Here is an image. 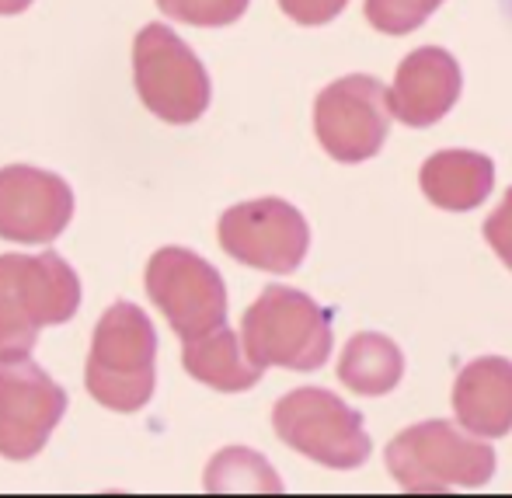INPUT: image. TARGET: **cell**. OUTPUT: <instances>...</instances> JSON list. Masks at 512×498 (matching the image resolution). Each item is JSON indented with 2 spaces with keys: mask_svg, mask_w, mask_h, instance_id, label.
<instances>
[{
  "mask_svg": "<svg viewBox=\"0 0 512 498\" xmlns=\"http://www.w3.org/2000/svg\"><path fill=\"white\" fill-rule=\"evenodd\" d=\"M81 307V279L63 255H0V359L32 356L42 328Z\"/></svg>",
  "mask_w": 512,
  "mask_h": 498,
  "instance_id": "cell-1",
  "label": "cell"
},
{
  "mask_svg": "<svg viewBox=\"0 0 512 498\" xmlns=\"http://www.w3.org/2000/svg\"><path fill=\"white\" fill-rule=\"evenodd\" d=\"M154 359L157 335L150 317L136 303H112L95 324V338H91L88 370H84L88 394L108 411H122V415L140 411L154 398Z\"/></svg>",
  "mask_w": 512,
  "mask_h": 498,
  "instance_id": "cell-2",
  "label": "cell"
},
{
  "mask_svg": "<svg viewBox=\"0 0 512 498\" xmlns=\"http://www.w3.org/2000/svg\"><path fill=\"white\" fill-rule=\"evenodd\" d=\"M387 471L405 492L481 488L495 474V450L453 422H418L387 446Z\"/></svg>",
  "mask_w": 512,
  "mask_h": 498,
  "instance_id": "cell-3",
  "label": "cell"
},
{
  "mask_svg": "<svg viewBox=\"0 0 512 498\" xmlns=\"http://www.w3.org/2000/svg\"><path fill=\"white\" fill-rule=\"evenodd\" d=\"M241 342L251 363L293 373L321 370L331 356V317L307 293L269 286L241 321Z\"/></svg>",
  "mask_w": 512,
  "mask_h": 498,
  "instance_id": "cell-4",
  "label": "cell"
},
{
  "mask_svg": "<svg viewBox=\"0 0 512 498\" xmlns=\"http://www.w3.org/2000/svg\"><path fill=\"white\" fill-rule=\"evenodd\" d=\"M272 425L290 450L331 471H356L370 460L373 443L363 429V415L321 387H300L279 398Z\"/></svg>",
  "mask_w": 512,
  "mask_h": 498,
  "instance_id": "cell-5",
  "label": "cell"
},
{
  "mask_svg": "<svg viewBox=\"0 0 512 498\" xmlns=\"http://www.w3.org/2000/svg\"><path fill=\"white\" fill-rule=\"evenodd\" d=\"M140 101L171 126H189L209 108V74L168 25H147L133 42Z\"/></svg>",
  "mask_w": 512,
  "mask_h": 498,
  "instance_id": "cell-6",
  "label": "cell"
},
{
  "mask_svg": "<svg viewBox=\"0 0 512 498\" xmlns=\"http://www.w3.org/2000/svg\"><path fill=\"white\" fill-rule=\"evenodd\" d=\"M391 115V88L370 74H349L317 95L314 133L328 157L342 164H363L380 154Z\"/></svg>",
  "mask_w": 512,
  "mask_h": 498,
  "instance_id": "cell-7",
  "label": "cell"
},
{
  "mask_svg": "<svg viewBox=\"0 0 512 498\" xmlns=\"http://www.w3.org/2000/svg\"><path fill=\"white\" fill-rule=\"evenodd\" d=\"M216 234H220V248L234 262L272 272V276L297 272L310 248L304 213L286 199H251L230 206L220 216Z\"/></svg>",
  "mask_w": 512,
  "mask_h": 498,
  "instance_id": "cell-8",
  "label": "cell"
},
{
  "mask_svg": "<svg viewBox=\"0 0 512 498\" xmlns=\"http://www.w3.org/2000/svg\"><path fill=\"white\" fill-rule=\"evenodd\" d=\"M147 297L182 342L227 321V286L220 272L189 248H161L150 258Z\"/></svg>",
  "mask_w": 512,
  "mask_h": 498,
  "instance_id": "cell-9",
  "label": "cell"
},
{
  "mask_svg": "<svg viewBox=\"0 0 512 498\" xmlns=\"http://www.w3.org/2000/svg\"><path fill=\"white\" fill-rule=\"evenodd\" d=\"M67 411V391L25 359H0V457L32 460Z\"/></svg>",
  "mask_w": 512,
  "mask_h": 498,
  "instance_id": "cell-10",
  "label": "cell"
},
{
  "mask_svg": "<svg viewBox=\"0 0 512 498\" xmlns=\"http://www.w3.org/2000/svg\"><path fill=\"white\" fill-rule=\"evenodd\" d=\"M74 216V192L60 175L28 164L0 168V237L18 244H49Z\"/></svg>",
  "mask_w": 512,
  "mask_h": 498,
  "instance_id": "cell-11",
  "label": "cell"
},
{
  "mask_svg": "<svg viewBox=\"0 0 512 498\" xmlns=\"http://www.w3.org/2000/svg\"><path fill=\"white\" fill-rule=\"evenodd\" d=\"M460 63L446 49L422 46L405 56L391 84V112L398 122L422 129L439 122L460 98Z\"/></svg>",
  "mask_w": 512,
  "mask_h": 498,
  "instance_id": "cell-12",
  "label": "cell"
},
{
  "mask_svg": "<svg viewBox=\"0 0 512 498\" xmlns=\"http://www.w3.org/2000/svg\"><path fill=\"white\" fill-rule=\"evenodd\" d=\"M453 411L467 432L481 439L509 436L512 429V363L502 356L474 359L453 384Z\"/></svg>",
  "mask_w": 512,
  "mask_h": 498,
  "instance_id": "cell-13",
  "label": "cell"
},
{
  "mask_svg": "<svg viewBox=\"0 0 512 498\" xmlns=\"http://www.w3.org/2000/svg\"><path fill=\"white\" fill-rule=\"evenodd\" d=\"M425 199L446 213H467L478 209L495 189V164L492 157L474 150H439L418 171Z\"/></svg>",
  "mask_w": 512,
  "mask_h": 498,
  "instance_id": "cell-14",
  "label": "cell"
},
{
  "mask_svg": "<svg viewBox=\"0 0 512 498\" xmlns=\"http://www.w3.org/2000/svg\"><path fill=\"white\" fill-rule=\"evenodd\" d=\"M182 366L189 370V377H196L199 384L213 387L223 394H241L248 387H255L262 380V366L251 363L244 342L230 328H213L206 335L185 338L182 349Z\"/></svg>",
  "mask_w": 512,
  "mask_h": 498,
  "instance_id": "cell-15",
  "label": "cell"
},
{
  "mask_svg": "<svg viewBox=\"0 0 512 498\" xmlns=\"http://www.w3.org/2000/svg\"><path fill=\"white\" fill-rule=\"evenodd\" d=\"M401 377H405V356L391 338L377 331L352 335L338 359V380L363 398H384L401 384Z\"/></svg>",
  "mask_w": 512,
  "mask_h": 498,
  "instance_id": "cell-16",
  "label": "cell"
},
{
  "mask_svg": "<svg viewBox=\"0 0 512 498\" xmlns=\"http://www.w3.org/2000/svg\"><path fill=\"white\" fill-rule=\"evenodd\" d=\"M206 492H283L279 474L244 446H227L206 467Z\"/></svg>",
  "mask_w": 512,
  "mask_h": 498,
  "instance_id": "cell-17",
  "label": "cell"
},
{
  "mask_svg": "<svg viewBox=\"0 0 512 498\" xmlns=\"http://www.w3.org/2000/svg\"><path fill=\"white\" fill-rule=\"evenodd\" d=\"M443 0H366V21L384 35H408L436 14Z\"/></svg>",
  "mask_w": 512,
  "mask_h": 498,
  "instance_id": "cell-18",
  "label": "cell"
},
{
  "mask_svg": "<svg viewBox=\"0 0 512 498\" xmlns=\"http://www.w3.org/2000/svg\"><path fill=\"white\" fill-rule=\"evenodd\" d=\"M251 0H157L168 18L185 21V25L196 28H223L234 25L244 11H248Z\"/></svg>",
  "mask_w": 512,
  "mask_h": 498,
  "instance_id": "cell-19",
  "label": "cell"
},
{
  "mask_svg": "<svg viewBox=\"0 0 512 498\" xmlns=\"http://www.w3.org/2000/svg\"><path fill=\"white\" fill-rule=\"evenodd\" d=\"M485 241L492 244V251L502 258V265L512 269V189L506 192L502 206L485 220Z\"/></svg>",
  "mask_w": 512,
  "mask_h": 498,
  "instance_id": "cell-20",
  "label": "cell"
},
{
  "mask_svg": "<svg viewBox=\"0 0 512 498\" xmlns=\"http://www.w3.org/2000/svg\"><path fill=\"white\" fill-rule=\"evenodd\" d=\"M345 4L349 0H279V7L297 25H328V21H335L345 11Z\"/></svg>",
  "mask_w": 512,
  "mask_h": 498,
  "instance_id": "cell-21",
  "label": "cell"
},
{
  "mask_svg": "<svg viewBox=\"0 0 512 498\" xmlns=\"http://www.w3.org/2000/svg\"><path fill=\"white\" fill-rule=\"evenodd\" d=\"M25 7H32V0H0V14H21Z\"/></svg>",
  "mask_w": 512,
  "mask_h": 498,
  "instance_id": "cell-22",
  "label": "cell"
}]
</instances>
